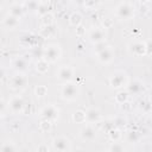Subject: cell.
Wrapping results in <instances>:
<instances>
[{"label":"cell","instance_id":"1","mask_svg":"<svg viewBox=\"0 0 152 152\" xmlns=\"http://www.w3.org/2000/svg\"><path fill=\"white\" fill-rule=\"evenodd\" d=\"M59 94H61V99L64 101H75L80 95L78 84L72 81L64 82L63 86L61 87Z\"/></svg>","mask_w":152,"mask_h":152},{"label":"cell","instance_id":"2","mask_svg":"<svg viewBox=\"0 0 152 152\" xmlns=\"http://www.w3.org/2000/svg\"><path fill=\"white\" fill-rule=\"evenodd\" d=\"M128 83H129L128 75L122 70H116L109 76V86L113 89L120 90V89L127 88Z\"/></svg>","mask_w":152,"mask_h":152},{"label":"cell","instance_id":"3","mask_svg":"<svg viewBox=\"0 0 152 152\" xmlns=\"http://www.w3.org/2000/svg\"><path fill=\"white\" fill-rule=\"evenodd\" d=\"M115 17L120 20H129L134 17V6L129 2H121L115 8Z\"/></svg>","mask_w":152,"mask_h":152},{"label":"cell","instance_id":"4","mask_svg":"<svg viewBox=\"0 0 152 152\" xmlns=\"http://www.w3.org/2000/svg\"><path fill=\"white\" fill-rule=\"evenodd\" d=\"M62 55V50L59 48L58 44H49L44 48V55L43 57L49 61L50 63H55L61 58Z\"/></svg>","mask_w":152,"mask_h":152},{"label":"cell","instance_id":"5","mask_svg":"<svg viewBox=\"0 0 152 152\" xmlns=\"http://www.w3.org/2000/svg\"><path fill=\"white\" fill-rule=\"evenodd\" d=\"M58 116H59V109L57 106H55L52 103H49L40 109V118L44 120H49V121L53 122L58 119Z\"/></svg>","mask_w":152,"mask_h":152},{"label":"cell","instance_id":"6","mask_svg":"<svg viewBox=\"0 0 152 152\" xmlns=\"http://www.w3.org/2000/svg\"><path fill=\"white\" fill-rule=\"evenodd\" d=\"M71 141L64 137V135H58L52 139V150L59 151V152H68L71 151Z\"/></svg>","mask_w":152,"mask_h":152},{"label":"cell","instance_id":"7","mask_svg":"<svg viewBox=\"0 0 152 152\" xmlns=\"http://www.w3.org/2000/svg\"><path fill=\"white\" fill-rule=\"evenodd\" d=\"M27 84V77L24 75V72H18L14 76H12L8 81V87L13 90H21Z\"/></svg>","mask_w":152,"mask_h":152},{"label":"cell","instance_id":"8","mask_svg":"<svg viewBox=\"0 0 152 152\" xmlns=\"http://www.w3.org/2000/svg\"><path fill=\"white\" fill-rule=\"evenodd\" d=\"M96 58L100 63L102 64H109L114 61L115 58V50L113 46L108 45L107 48H104L103 50H101L100 52L96 53Z\"/></svg>","mask_w":152,"mask_h":152},{"label":"cell","instance_id":"9","mask_svg":"<svg viewBox=\"0 0 152 152\" xmlns=\"http://www.w3.org/2000/svg\"><path fill=\"white\" fill-rule=\"evenodd\" d=\"M96 135H97V131L93 126V124H86V126H83L80 129V137L83 141L90 142V141L95 140Z\"/></svg>","mask_w":152,"mask_h":152},{"label":"cell","instance_id":"10","mask_svg":"<svg viewBox=\"0 0 152 152\" xmlns=\"http://www.w3.org/2000/svg\"><path fill=\"white\" fill-rule=\"evenodd\" d=\"M75 75V70L72 66L70 65H62L58 68L57 72H56V76L57 78L61 81V82H69V81H72V77Z\"/></svg>","mask_w":152,"mask_h":152},{"label":"cell","instance_id":"11","mask_svg":"<svg viewBox=\"0 0 152 152\" xmlns=\"http://www.w3.org/2000/svg\"><path fill=\"white\" fill-rule=\"evenodd\" d=\"M128 51L137 56V57H140V56H145L147 53V44L144 43V42H140V40H134L132 43H129L128 45Z\"/></svg>","mask_w":152,"mask_h":152},{"label":"cell","instance_id":"12","mask_svg":"<svg viewBox=\"0 0 152 152\" xmlns=\"http://www.w3.org/2000/svg\"><path fill=\"white\" fill-rule=\"evenodd\" d=\"M24 108H25V101L20 95H15L8 101V109L13 114L21 113L24 110Z\"/></svg>","mask_w":152,"mask_h":152},{"label":"cell","instance_id":"13","mask_svg":"<svg viewBox=\"0 0 152 152\" xmlns=\"http://www.w3.org/2000/svg\"><path fill=\"white\" fill-rule=\"evenodd\" d=\"M102 119V114L99 108L90 107L86 110V124H97Z\"/></svg>","mask_w":152,"mask_h":152},{"label":"cell","instance_id":"14","mask_svg":"<svg viewBox=\"0 0 152 152\" xmlns=\"http://www.w3.org/2000/svg\"><path fill=\"white\" fill-rule=\"evenodd\" d=\"M88 37H89V40H90L93 44H96V43H100V42L106 40L107 33H106V31H104L103 28H99V27H97V28L90 30Z\"/></svg>","mask_w":152,"mask_h":152},{"label":"cell","instance_id":"15","mask_svg":"<svg viewBox=\"0 0 152 152\" xmlns=\"http://www.w3.org/2000/svg\"><path fill=\"white\" fill-rule=\"evenodd\" d=\"M19 23H20V18L18 17H14V15H11V14H7L4 19H2V25L4 27L8 28V30H13L15 27L19 26Z\"/></svg>","mask_w":152,"mask_h":152},{"label":"cell","instance_id":"16","mask_svg":"<svg viewBox=\"0 0 152 152\" xmlns=\"http://www.w3.org/2000/svg\"><path fill=\"white\" fill-rule=\"evenodd\" d=\"M12 66L18 72H25L28 69V62L23 57H17L12 61Z\"/></svg>","mask_w":152,"mask_h":152},{"label":"cell","instance_id":"17","mask_svg":"<svg viewBox=\"0 0 152 152\" xmlns=\"http://www.w3.org/2000/svg\"><path fill=\"white\" fill-rule=\"evenodd\" d=\"M142 89H144V83L139 80L129 82L127 86V91L129 93V95H138L142 91Z\"/></svg>","mask_w":152,"mask_h":152},{"label":"cell","instance_id":"18","mask_svg":"<svg viewBox=\"0 0 152 152\" xmlns=\"http://www.w3.org/2000/svg\"><path fill=\"white\" fill-rule=\"evenodd\" d=\"M49 64H50V62L46 61L44 57L38 58V61H37V63H36V70H37L39 74H45V72H48V70H49Z\"/></svg>","mask_w":152,"mask_h":152},{"label":"cell","instance_id":"19","mask_svg":"<svg viewBox=\"0 0 152 152\" xmlns=\"http://www.w3.org/2000/svg\"><path fill=\"white\" fill-rule=\"evenodd\" d=\"M24 11H25L24 6H21L19 4H13L10 7V10H8V14L14 15V17H18V18H21L23 14H24Z\"/></svg>","mask_w":152,"mask_h":152},{"label":"cell","instance_id":"20","mask_svg":"<svg viewBox=\"0 0 152 152\" xmlns=\"http://www.w3.org/2000/svg\"><path fill=\"white\" fill-rule=\"evenodd\" d=\"M82 14L80 12H72L70 15H69V24L72 26V27H77L82 24Z\"/></svg>","mask_w":152,"mask_h":152},{"label":"cell","instance_id":"21","mask_svg":"<svg viewBox=\"0 0 152 152\" xmlns=\"http://www.w3.org/2000/svg\"><path fill=\"white\" fill-rule=\"evenodd\" d=\"M39 4L40 2H38V0H26L24 4V8L27 10L28 12H37Z\"/></svg>","mask_w":152,"mask_h":152},{"label":"cell","instance_id":"22","mask_svg":"<svg viewBox=\"0 0 152 152\" xmlns=\"http://www.w3.org/2000/svg\"><path fill=\"white\" fill-rule=\"evenodd\" d=\"M128 96H129V93L127 90H124V89H120L118 91V94L115 95V101L120 104L125 103L127 100H128Z\"/></svg>","mask_w":152,"mask_h":152},{"label":"cell","instance_id":"23","mask_svg":"<svg viewBox=\"0 0 152 152\" xmlns=\"http://www.w3.org/2000/svg\"><path fill=\"white\" fill-rule=\"evenodd\" d=\"M72 120L76 124H86V112L84 110H76L72 114Z\"/></svg>","mask_w":152,"mask_h":152},{"label":"cell","instance_id":"24","mask_svg":"<svg viewBox=\"0 0 152 152\" xmlns=\"http://www.w3.org/2000/svg\"><path fill=\"white\" fill-rule=\"evenodd\" d=\"M109 138L112 141H119L121 139V132L119 128H110L109 129Z\"/></svg>","mask_w":152,"mask_h":152},{"label":"cell","instance_id":"25","mask_svg":"<svg viewBox=\"0 0 152 152\" xmlns=\"http://www.w3.org/2000/svg\"><path fill=\"white\" fill-rule=\"evenodd\" d=\"M42 23L44 26H52L53 25V15L49 12L42 17Z\"/></svg>","mask_w":152,"mask_h":152},{"label":"cell","instance_id":"26","mask_svg":"<svg viewBox=\"0 0 152 152\" xmlns=\"http://www.w3.org/2000/svg\"><path fill=\"white\" fill-rule=\"evenodd\" d=\"M2 152H13V151H17V147L14 145V142L12 141H7V142H4L1 148H0Z\"/></svg>","mask_w":152,"mask_h":152},{"label":"cell","instance_id":"27","mask_svg":"<svg viewBox=\"0 0 152 152\" xmlns=\"http://www.w3.org/2000/svg\"><path fill=\"white\" fill-rule=\"evenodd\" d=\"M46 93H48V88L45 86H37L34 89V94L37 97H43L46 95Z\"/></svg>","mask_w":152,"mask_h":152},{"label":"cell","instance_id":"28","mask_svg":"<svg viewBox=\"0 0 152 152\" xmlns=\"http://www.w3.org/2000/svg\"><path fill=\"white\" fill-rule=\"evenodd\" d=\"M51 124H52L51 121L42 119V121H40V125H39V127H40V129H42L43 132H49V131L51 129Z\"/></svg>","mask_w":152,"mask_h":152},{"label":"cell","instance_id":"29","mask_svg":"<svg viewBox=\"0 0 152 152\" xmlns=\"http://www.w3.org/2000/svg\"><path fill=\"white\" fill-rule=\"evenodd\" d=\"M108 150H109V151H114V152H121V151H124L125 148H124V146H122L120 142L113 141L112 145L108 147Z\"/></svg>","mask_w":152,"mask_h":152},{"label":"cell","instance_id":"30","mask_svg":"<svg viewBox=\"0 0 152 152\" xmlns=\"http://www.w3.org/2000/svg\"><path fill=\"white\" fill-rule=\"evenodd\" d=\"M49 10H50V7H49V5H48V4H39V7H38L37 13H38L40 17H43L44 14L49 13Z\"/></svg>","mask_w":152,"mask_h":152},{"label":"cell","instance_id":"31","mask_svg":"<svg viewBox=\"0 0 152 152\" xmlns=\"http://www.w3.org/2000/svg\"><path fill=\"white\" fill-rule=\"evenodd\" d=\"M127 140H128V142H132V144L137 142V141L139 140V134H138V132L131 131V132L127 134Z\"/></svg>","mask_w":152,"mask_h":152},{"label":"cell","instance_id":"32","mask_svg":"<svg viewBox=\"0 0 152 152\" xmlns=\"http://www.w3.org/2000/svg\"><path fill=\"white\" fill-rule=\"evenodd\" d=\"M107 46H108V44L106 43V40L100 42V43H96V44H95V52L97 53V52H100L101 50H103V49L107 48Z\"/></svg>","mask_w":152,"mask_h":152},{"label":"cell","instance_id":"33","mask_svg":"<svg viewBox=\"0 0 152 152\" xmlns=\"http://www.w3.org/2000/svg\"><path fill=\"white\" fill-rule=\"evenodd\" d=\"M74 1L77 5H84V2H86V0H74Z\"/></svg>","mask_w":152,"mask_h":152},{"label":"cell","instance_id":"34","mask_svg":"<svg viewBox=\"0 0 152 152\" xmlns=\"http://www.w3.org/2000/svg\"><path fill=\"white\" fill-rule=\"evenodd\" d=\"M37 150H38V151H40V150H44V151H48V150H49V148H48V147H46V146H40V147H38V148H37Z\"/></svg>","mask_w":152,"mask_h":152},{"label":"cell","instance_id":"35","mask_svg":"<svg viewBox=\"0 0 152 152\" xmlns=\"http://www.w3.org/2000/svg\"><path fill=\"white\" fill-rule=\"evenodd\" d=\"M96 1V4H103V2H107L108 0H95Z\"/></svg>","mask_w":152,"mask_h":152},{"label":"cell","instance_id":"36","mask_svg":"<svg viewBox=\"0 0 152 152\" xmlns=\"http://www.w3.org/2000/svg\"><path fill=\"white\" fill-rule=\"evenodd\" d=\"M139 1H140V2H141V4H145V2H147V1H148V0H139Z\"/></svg>","mask_w":152,"mask_h":152},{"label":"cell","instance_id":"37","mask_svg":"<svg viewBox=\"0 0 152 152\" xmlns=\"http://www.w3.org/2000/svg\"><path fill=\"white\" fill-rule=\"evenodd\" d=\"M151 97H152V90H151Z\"/></svg>","mask_w":152,"mask_h":152}]
</instances>
